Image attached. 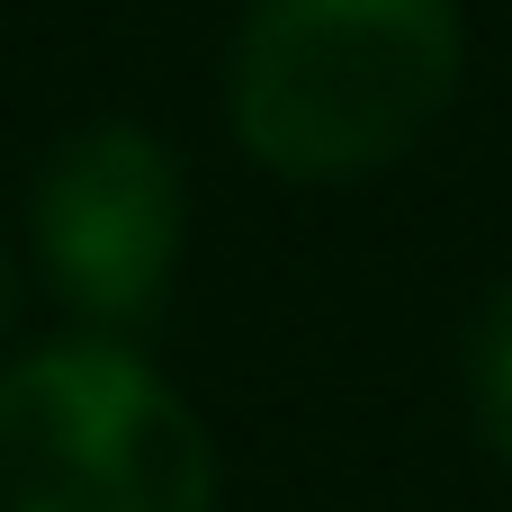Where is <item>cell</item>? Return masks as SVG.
I'll list each match as a JSON object with an SVG mask.
<instances>
[{
  "instance_id": "cell-1",
  "label": "cell",
  "mask_w": 512,
  "mask_h": 512,
  "mask_svg": "<svg viewBox=\"0 0 512 512\" xmlns=\"http://www.w3.org/2000/svg\"><path fill=\"white\" fill-rule=\"evenodd\" d=\"M459 0H252L225 54L234 144L297 189L405 162L459 99Z\"/></svg>"
},
{
  "instance_id": "cell-2",
  "label": "cell",
  "mask_w": 512,
  "mask_h": 512,
  "mask_svg": "<svg viewBox=\"0 0 512 512\" xmlns=\"http://www.w3.org/2000/svg\"><path fill=\"white\" fill-rule=\"evenodd\" d=\"M198 405L126 342H36L0 369V512H216Z\"/></svg>"
},
{
  "instance_id": "cell-3",
  "label": "cell",
  "mask_w": 512,
  "mask_h": 512,
  "mask_svg": "<svg viewBox=\"0 0 512 512\" xmlns=\"http://www.w3.org/2000/svg\"><path fill=\"white\" fill-rule=\"evenodd\" d=\"M180 234H189V189L162 135L99 117L36 162L27 243L54 297L81 306L90 324H144L171 297Z\"/></svg>"
},
{
  "instance_id": "cell-4",
  "label": "cell",
  "mask_w": 512,
  "mask_h": 512,
  "mask_svg": "<svg viewBox=\"0 0 512 512\" xmlns=\"http://www.w3.org/2000/svg\"><path fill=\"white\" fill-rule=\"evenodd\" d=\"M468 405H477L486 450L512 468V279L477 306V333H468Z\"/></svg>"
},
{
  "instance_id": "cell-5",
  "label": "cell",
  "mask_w": 512,
  "mask_h": 512,
  "mask_svg": "<svg viewBox=\"0 0 512 512\" xmlns=\"http://www.w3.org/2000/svg\"><path fill=\"white\" fill-rule=\"evenodd\" d=\"M18 324V261H9V243H0V333Z\"/></svg>"
}]
</instances>
